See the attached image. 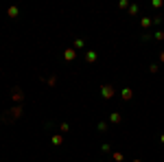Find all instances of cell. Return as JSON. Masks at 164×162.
<instances>
[{"label": "cell", "instance_id": "6da1fadb", "mask_svg": "<svg viewBox=\"0 0 164 162\" xmlns=\"http://www.w3.org/2000/svg\"><path fill=\"white\" fill-rule=\"evenodd\" d=\"M103 94H105V97H112V94H114V90H112V88H109V86H105Z\"/></svg>", "mask_w": 164, "mask_h": 162}]
</instances>
